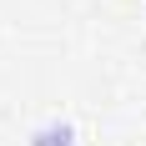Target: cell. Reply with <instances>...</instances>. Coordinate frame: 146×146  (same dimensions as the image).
<instances>
[{
    "mask_svg": "<svg viewBox=\"0 0 146 146\" xmlns=\"http://www.w3.org/2000/svg\"><path fill=\"white\" fill-rule=\"evenodd\" d=\"M25 146H76V126H71V121H45V126L30 131Z\"/></svg>",
    "mask_w": 146,
    "mask_h": 146,
    "instance_id": "obj_1",
    "label": "cell"
}]
</instances>
